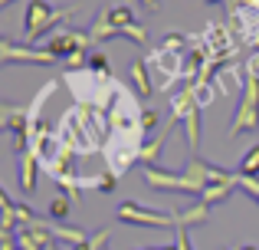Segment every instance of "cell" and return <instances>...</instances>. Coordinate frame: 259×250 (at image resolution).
<instances>
[{
	"label": "cell",
	"mask_w": 259,
	"mask_h": 250,
	"mask_svg": "<svg viewBox=\"0 0 259 250\" xmlns=\"http://www.w3.org/2000/svg\"><path fill=\"white\" fill-rule=\"evenodd\" d=\"M76 17V7H53L50 0H30L26 4V13H23V40L26 46L33 43V40H39L46 30H53V26L66 23V20Z\"/></svg>",
	"instance_id": "obj_1"
},
{
	"label": "cell",
	"mask_w": 259,
	"mask_h": 250,
	"mask_svg": "<svg viewBox=\"0 0 259 250\" xmlns=\"http://www.w3.org/2000/svg\"><path fill=\"white\" fill-rule=\"evenodd\" d=\"M259 132V79L256 76H243V99L236 105V116L230 122V138Z\"/></svg>",
	"instance_id": "obj_2"
},
{
	"label": "cell",
	"mask_w": 259,
	"mask_h": 250,
	"mask_svg": "<svg viewBox=\"0 0 259 250\" xmlns=\"http://www.w3.org/2000/svg\"><path fill=\"white\" fill-rule=\"evenodd\" d=\"M141 178L154 191H184V194H203V188L184 171H161V168H141Z\"/></svg>",
	"instance_id": "obj_3"
},
{
	"label": "cell",
	"mask_w": 259,
	"mask_h": 250,
	"mask_svg": "<svg viewBox=\"0 0 259 250\" xmlns=\"http://www.w3.org/2000/svg\"><path fill=\"white\" fill-rule=\"evenodd\" d=\"M118 221L121 224H138V227H177L174 214H161L154 207H141L135 201H125L118 207Z\"/></svg>",
	"instance_id": "obj_4"
},
{
	"label": "cell",
	"mask_w": 259,
	"mask_h": 250,
	"mask_svg": "<svg viewBox=\"0 0 259 250\" xmlns=\"http://www.w3.org/2000/svg\"><path fill=\"white\" fill-rule=\"evenodd\" d=\"M0 63H39V66H53L56 56L50 50H33L26 43H13V40H0Z\"/></svg>",
	"instance_id": "obj_5"
},
{
	"label": "cell",
	"mask_w": 259,
	"mask_h": 250,
	"mask_svg": "<svg viewBox=\"0 0 259 250\" xmlns=\"http://www.w3.org/2000/svg\"><path fill=\"white\" fill-rule=\"evenodd\" d=\"M148 63L154 66V89H167L177 76H184V56L181 53H167V50H158Z\"/></svg>",
	"instance_id": "obj_6"
},
{
	"label": "cell",
	"mask_w": 259,
	"mask_h": 250,
	"mask_svg": "<svg viewBox=\"0 0 259 250\" xmlns=\"http://www.w3.org/2000/svg\"><path fill=\"white\" fill-rule=\"evenodd\" d=\"M50 244H56L50 227H17V250H46Z\"/></svg>",
	"instance_id": "obj_7"
},
{
	"label": "cell",
	"mask_w": 259,
	"mask_h": 250,
	"mask_svg": "<svg viewBox=\"0 0 259 250\" xmlns=\"http://www.w3.org/2000/svg\"><path fill=\"white\" fill-rule=\"evenodd\" d=\"M20 165H17V181H20V191L23 194H33L36 191V161H39V155L36 152H26V155H20Z\"/></svg>",
	"instance_id": "obj_8"
},
{
	"label": "cell",
	"mask_w": 259,
	"mask_h": 250,
	"mask_svg": "<svg viewBox=\"0 0 259 250\" xmlns=\"http://www.w3.org/2000/svg\"><path fill=\"white\" fill-rule=\"evenodd\" d=\"M128 76H132V83H135V89H138V96L141 99H151V92H154V83H151V73H148V59H135L132 63V69H128Z\"/></svg>",
	"instance_id": "obj_9"
},
{
	"label": "cell",
	"mask_w": 259,
	"mask_h": 250,
	"mask_svg": "<svg viewBox=\"0 0 259 250\" xmlns=\"http://www.w3.org/2000/svg\"><path fill=\"white\" fill-rule=\"evenodd\" d=\"M89 37H92V43H95V46H99V43H105V40H115V37H118L115 23L108 20V7H102V10H99V17L92 20V26H89Z\"/></svg>",
	"instance_id": "obj_10"
},
{
	"label": "cell",
	"mask_w": 259,
	"mask_h": 250,
	"mask_svg": "<svg viewBox=\"0 0 259 250\" xmlns=\"http://www.w3.org/2000/svg\"><path fill=\"white\" fill-rule=\"evenodd\" d=\"M171 214H174L177 227H184V231H187L190 224H207L210 207L207 204H194V207H187V211H171ZM177 227H174V231H177Z\"/></svg>",
	"instance_id": "obj_11"
},
{
	"label": "cell",
	"mask_w": 259,
	"mask_h": 250,
	"mask_svg": "<svg viewBox=\"0 0 259 250\" xmlns=\"http://www.w3.org/2000/svg\"><path fill=\"white\" fill-rule=\"evenodd\" d=\"M233 188H236V181H223V185H207V191L200 194V204H207V207L220 204V201H227L230 194H233Z\"/></svg>",
	"instance_id": "obj_12"
},
{
	"label": "cell",
	"mask_w": 259,
	"mask_h": 250,
	"mask_svg": "<svg viewBox=\"0 0 259 250\" xmlns=\"http://www.w3.org/2000/svg\"><path fill=\"white\" fill-rule=\"evenodd\" d=\"M50 234H53L56 240H66V244H72V247H79V244H85V240H89L85 231H79V227H69V224H50Z\"/></svg>",
	"instance_id": "obj_13"
},
{
	"label": "cell",
	"mask_w": 259,
	"mask_h": 250,
	"mask_svg": "<svg viewBox=\"0 0 259 250\" xmlns=\"http://www.w3.org/2000/svg\"><path fill=\"white\" fill-rule=\"evenodd\" d=\"M69 198H66V194H56V198L50 201V207H46V218L53 221V224H63L66 218H69Z\"/></svg>",
	"instance_id": "obj_14"
},
{
	"label": "cell",
	"mask_w": 259,
	"mask_h": 250,
	"mask_svg": "<svg viewBox=\"0 0 259 250\" xmlns=\"http://www.w3.org/2000/svg\"><path fill=\"white\" fill-rule=\"evenodd\" d=\"M108 20L115 23V30H121V26L135 23V10L128 4H118V7H108Z\"/></svg>",
	"instance_id": "obj_15"
},
{
	"label": "cell",
	"mask_w": 259,
	"mask_h": 250,
	"mask_svg": "<svg viewBox=\"0 0 259 250\" xmlns=\"http://www.w3.org/2000/svg\"><path fill=\"white\" fill-rule=\"evenodd\" d=\"M240 174H249V178H259V145H253L240 161Z\"/></svg>",
	"instance_id": "obj_16"
},
{
	"label": "cell",
	"mask_w": 259,
	"mask_h": 250,
	"mask_svg": "<svg viewBox=\"0 0 259 250\" xmlns=\"http://www.w3.org/2000/svg\"><path fill=\"white\" fill-rule=\"evenodd\" d=\"M118 37H125V40H135L138 46H148V30L138 23V20H135V23H128V26H121V30H118Z\"/></svg>",
	"instance_id": "obj_17"
},
{
	"label": "cell",
	"mask_w": 259,
	"mask_h": 250,
	"mask_svg": "<svg viewBox=\"0 0 259 250\" xmlns=\"http://www.w3.org/2000/svg\"><path fill=\"white\" fill-rule=\"evenodd\" d=\"M108 237H112V231H108V227H99L85 244H79V247H72V250H105V240Z\"/></svg>",
	"instance_id": "obj_18"
},
{
	"label": "cell",
	"mask_w": 259,
	"mask_h": 250,
	"mask_svg": "<svg viewBox=\"0 0 259 250\" xmlns=\"http://www.w3.org/2000/svg\"><path fill=\"white\" fill-rule=\"evenodd\" d=\"M89 69H92V73H99V76H112L108 56H105V53H99V50H92V53H89Z\"/></svg>",
	"instance_id": "obj_19"
},
{
	"label": "cell",
	"mask_w": 259,
	"mask_h": 250,
	"mask_svg": "<svg viewBox=\"0 0 259 250\" xmlns=\"http://www.w3.org/2000/svg\"><path fill=\"white\" fill-rule=\"evenodd\" d=\"M236 188H240V191H246L249 198L259 204V178H249V174H240V171H236Z\"/></svg>",
	"instance_id": "obj_20"
},
{
	"label": "cell",
	"mask_w": 259,
	"mask_h": 250,
	"mask_svg": "<svg viewBox=\"0 0 259 250\" xmlns=\"http://www.w3.org/2000/svg\"><path fill=\"white\" fill-rule=\"evenodd\" d=\"M20 116V105H10V102H0V128H10L13 119Z\"/></svg>",
	"instance_id": "obj_21"
},
{
	"label": "cell",
	"mask_w": 259,
	"mask_h": 250,
	"mask_svg": "<svg viewBox=\"0 0 259 250\" xmlns=\"http://www.w3.org/2000/svg\"><path fill=\"white\" fill-rule=\"evenodd\" d=\"M138 128H141V132H154V128H158V112H154V109H141Z\"/></svg>",
	"instance_id": "obj_22"
},
{
	"label": "cell",
	"mask_w": 259,
	"mask_h": 250,
	"mask_svg": "<svg viewBox=\"0 0 259 250\" xmlns=\"http://www.w3.org/2000/svg\"><path fill=\"white\" fill-rule=\"evenodd\" d=\"M184 46H187V40H184L181 33H171V37H164L161 50H167V53H177V50H184Z\"/></svg>",
	"instance_id": "obj_23"
},
{
	"label": "cell",
	"mask_w": 259,
	"mask_h": 250,
	"mask_svg": "<svg viewBox=\"0 0 259 250\" xmlns=\"http://www.w3.org/2000/svg\"><path fill=\"white\" fill-rule=\"evenodd\" d=\"M115 181H118V174H99V178H95V188H99V191H105V194H112L115 191Z\"/></svg>",
	"instance_id": "obj_24"
},
{
	"label": "cell",
	"mask_w": 259,
	"mask_h": 250,
	"mask_svg": "<svg viewBox=\"0 0 259 250\" xmlns=\"http://www.w3.org/2000/svg\"><path fill=\"white\" fill-rule=\"evenodd\" d=\"M174 250H194V247H190V237H187V231H184V227H177V231H174Z\"/></svg>",
	"instance_id": "obj_25"
},
{
	"label": "cell",
	"mask_w": 259,
	"mask_h": 250,
	"mask_svg": "<svg viewBox=\"0 0 259 250\" xmlns=\"http://www.w3.org/2000/svg\"><path fill=\"white\" fill-rule=\"evenodd\" d=\"M141 7H145V10H161V0H141Z\"/></svg>",
	"instance_id": "obj_26"
},
{
	"label": "cell",
	"mask_w": 259,
	"mask_h": 250,
	"mask_svg": "<svg viewBox=\"0 0 259 250\" xmlns=\"http://www.w3.org/2000/svg\"><path fill=\"white\" fill-rule=\"evenodd\" d=\"M13 237H17V234H10L7 227H0V244H7V240H13Z\"/></svg>",
	"instance_id": "obj_27"
},
{
	"label": "cell",
	"mask_w": 259,
	"mask_h": 250,
	"mask_svg": "<svg viewBox=\"0 0 259 250\" xmlns=\"http://www.w3.org/2000/svg\"><path fill=\"white\" fill-rule=\"evenodd\" d=\"M13 4V0H0V10H4V7H10Z\"/></svg>",
	"instance_id": "obj_28"
},
{
	"label": "cell",
	"mask_w": 259,
	"mask_h": 250,
	"mask_svg": "<svg viewBox=\"0 0 259 250\" xmlns=\"http://www.w3.org/2000/svg\"><path fill=\"white\" fill-rule=\"evenodd\" d=\"M207 4H227V0H207Z\"/></svg>",
	"instance_id": "obj_29"
},
{
	"label": "cell",
	"mask_w": 259,
	"mask_h": 250,
	"mask_svg": "<svg viewBox=\"0 0 259 250\" xmlns=\"http://www.w3.org/2000/svg\"><path fill=\"white\" fill-rule=\"evenodd\" d=\"M240 250H259V247H249V244H246V247H240Z\"/></svg>",
	"instance_id": "obj_30"
},
{
	"label": "cell",
	"mask_w": 259,
	"mask_h": 250,
	"mask_svg": "<svg viewBox=\"0 0 259 250\" xmlns=\"http://www.w3.org/2000/svg\"><path fill=\"white\" fill-rule=\"evenodd\" d=\"M46 250H56V244H50V247H46Z\"/></svg>",
	"instance_id": "obj_31"
}]
</instances>
